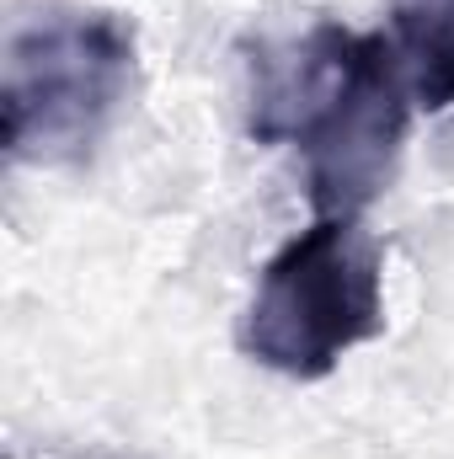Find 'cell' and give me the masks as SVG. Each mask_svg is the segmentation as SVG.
Here are the masks:
<instances>
[{"instance_id": "obj_1", "label": "cell", "mask_w": 454, "mask_h": 459, "mask_svg": "<svg viewBox=\"0 0 454 459\" xmlns=\"http://www.w3.org/2000/svg\"><path fill=\"white\" fill-rule=\"evenodd\" d=\"M412 117L401 54L380 32L316 22L305 38L257 48L251 59V139L305 155L316 214L358 220L396 177Z\"/></svg>"}, {"instance_id": "obj_3", "label": "cell", "mask_w": 454, "mask_h": 459, "mask_svg": "<svg viewBox=\"0 0 454 459\" xmlns=\"http://www.w3.org/2000/svg\"><path fill=\"white\" fill-rule=\"evenodd\" d=\"M385 326V273L374 235L347 214H316L284 240L240 316V352L284 379H327Z\"/></svg>"}, {"instance_id": "obj_4", "label": "cell", "mask_w": 454, "mask_h": 459, "mask_svg": "<svg viewBox=\"0 0 454 459\" xmlns=\"http://www.w3.org/2000/svg\"><path fill=\"white\" fill-rule=\"evenodd\" d=\"M390 43L401 54L412 102L428 113L454 108V0H396Z\"/></svg>"}, {"instance_id": "obj_2", "label": "cell", "mask_w": 454, "mask_h": 459, "mask_svg": "<svg viewBox=\"0 0 454 459\" xmlns=\"http://www.w3.org/2000/svg\"><path fill=\"white\" fill-rule=\"evenodd\" d=\"M134 86V22L92 0H16L5 16V155L65 166L92 155Z\"/></svg>"}]
</instances>
